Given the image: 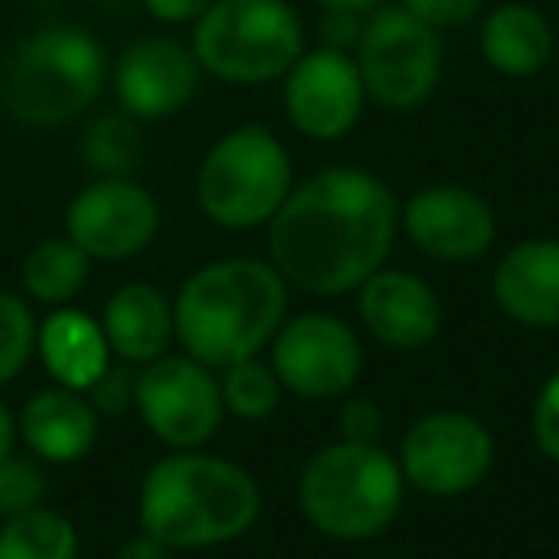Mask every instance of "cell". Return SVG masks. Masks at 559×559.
I'll list each match as a JSON object with an SVG mask.
<instances>
[{
	"instance_id": "cell-1",
	"label": "cell",
	"mask_w": 559,
	"mask_h": 559,
	"mask_svg": "<svg viewBox=\"0 0 559 559\" xmlns=\"http://www.w3.org/2000/svg\"><path fill=\"white\" fill-rule=\"evenodd\" d=\"M399 234V200L376 173L334 165L296 185L269 223V261L288 288L345 296L383 269Z\"/></svg>"
},
{
	"instance_id": "cell-2",
	"label": "cell",
	"mask_w": 559,
	"mask_h": 559,
	"mask_svg": "<svg viewBox=\"0 0 559 559\" xmlns=\"http://www.w3.org/2000/svg\"><path fill=\"white\" fill-rule=\"evenodd\" d=\"M288 319V280L257 257H226L195 269L173 299V330L180 349L223 372L269 349Z\"/></svg>"
},
{
	"instance_id": "cell-3",
	"label": "cell",
	"mask_w": 559,
	"mask_h": 559,
	"mask_svg": "<svg viewBox=\"0 0 559 559\" xmlns=\"http://www.w3.org/2000/svg\"><path fill=\"white\" fill-rule=\"evenodd\" d=\"M261 518V487L241 464L203 449L162 456L139 487V528L173 551L234 544Z\"/></svg>"
},
{
	"instance_id": "cell-4",
	"label": "cell",
	"mask_w": 559,
	"mask_h": 559,
	"mask_svg": "<svg viewBox=\"0 0 559 559\" xmlns=\"http://www.w3.org/2000/svg\"><path fill=\"white\" fill-rule=\"evenodd\" d=\"M108 81V58L88 27L43 24L0 58V111L20 127L55 131L93 111Z\"/></svg>"
},
{
	"instance_id": "cell-5",
	"label": "cell",
	"mask_w": 559,
	"mask_h": 559,
	"mask_svg": "<svg viewBox=\"0 0 559 559\" xmlns=\"http://www.w3.org/2000/svg\"><path fill=\"white\" fill-rule=\"evenodd\" d=\"M307 525L326 540L365 544L383 536L403 513L406 479L388 449L365 441H342L319 449L296 483Z\"/></svg>"
},
{
	"instance_id": "cell-6",
	"label": "cell",
	"mask_w": 559,
	"mask_h": 559,
	"mask_svg": "<svg viewBox=\"0 0 559 559\" xmlns=\"http://www.w3.org/2000/svg\"><path fill=\"white\" fill-rule=\"evenodd\" d=\"M296 188L288 146L261 123L226 131L195 169V203L223 230L269 226Z\"/></svg>"
},
{
	"instance_id": "cell-7",
	"label": "cell",
	"mask_w": 559,
	"mask_h": 559,
	"mask_svg": "<svg viewBox=\"0 0 559 559\" xmlns=\"http://www.w3.org/2000/svg\"><path fill=\"white\" fill-rule=\"evenodd\" d=\"M192 55L226 85H269L304 55V20L288 0H215L192 27Z\"/></svg>"
},
{
	"instance_id": "cell-8",
	"label": "cell",
	"mask_w": 559,
	"mask_h": 559,
	"mask_svg": "<svg viewBox=\"0 0 559 559\" xmlns=\"http://www.w3.org/2000/svg\"><path fill=\"white\" fill-rule=\"evenodd\" d=\"M353 62L368 100L388 111H414L441 85V32L426 27L403 4H380L360 20Z\"/></svg>"
},
{
	"instance_id": "cell-9",
	"label": "cell",
	"mask_w": 559,
	"mask_h": 559,
	"mask_svg": "<svg viewBox=\"0 0 559 559\" xmlns=\"http://www.w3.org/2000/svg\"><path fill=\"white\" fill-rule=\"evenodd\" d=\"M134 414L165 449H203L226 418L215 368L188 353L150 360L134 372Z\"/></svg>"
},
{
	"instance_id": "cell-10",
	"label": "cell",
	"mask_w": 559,
	"mask_h": 559,
	"mask_svg": "<svg viewBox=\"0 0 559 559\" xmlns=\"http://www.w3.org/2000/svg\"><path fill=\"white\" fill-rule=\"evenodd\" d=\"M395 460L406 487L418 495L460 498L495 467V433L464 411H433L411 421Z\"/></svg>"
},
{
	"instance_id": "cell-11",
	"label": "cell",
	"mask_w": 559,
	"mask_h": 559,
	"mask_svg": "<svg viewBox=\"0 0 559 559\" xmlns=\"http://www.w3.org/2000/svg\"><path fill=\"white\" fill-rule=\"evenodd\" d=\"M269 349V365L280 376L284 391L299 399H319V403L349 395L365 368V349L349 322L319 311L280 322Z\"/></svg>"
},
{
	"instance_id": "cell-12",
	"label": "cell",
	"mask_w": 559,
	"mask_h": 559,
	"mask_svg": "<svg viewBox=\"0 0 559 559\" xmlns=\"http://www.w3.org/2000/svg\"><path fill=\"white\" fill-rule=\"evenodd\" d=\"M162 230V207L154 192L134 177H96L66 207V238L88 261L139 257Z\"/></svg>"
},
{
	"instance_id": "cell-13",
	"label": "cell",
	"mask_w": 559,
	"mask_h": 559,
	"mask_svg": "<svg viewBox=\"0 0 559 559\" xmlns=\"http://www.w3.org/2000/svg\"><path fill=\"white\" fill-rule=\"evenodd\" d=\"M365 81L349 50H304L284 73V111L288 123L311 142H337L357 127L365 111Z\"/></svg>"
},
{
	"instance_id": "cell-14",
	"label": "cell",
	"mask_w": 559,
	"mask_h": 559,
	"mask_svg": "<svg viewBox=\"0 0 559 559\" xmlns=\"http://www.w3.org/2000/svg\"><path fill=\"white\" fill-rule=\"evenodd\" d=\"M399 230L418 253L441 264H467L490 253L498 234L495 207L464 185H426L399 207Z\"/></svg>"
},
{
	"instance_id": "cell-15",
	"label": "cell",
	"mask_w": 559,
	"mask_h": 559,
	"mask_svg": "<svg viewBox=\"0 0 559 559\" xmlns=\"http://www.w3.org/2000/svg\"><path fill=\"white\" fill-rule=\"evenodd\" d=\"M203 70L195 62L192 47L173 35H146L134 39L119 55L111 70V88L127 116L139 123H157L177 111H185L200 93Z\"/></svg>"
},
{
	"instance_id": "cell-16",
	"label": "cell",
	"mask_w": 559,
	"mask_h": 559,
	"mask_svg": "<svg viewBox=\"0 0 559 559\" xmlns=\"http://www.w3.org/2000/svg\"><path fill=\"white\" fill-rule=\"evenodd\" d=\"M365 330L395 353H418L441 334V299L426 280L403 269H380L357 288Z\"/></svg>"
},
{
	"instance_id": "cell-17",
	"label": "cell",
	"mask_w": 559,
	"mask_h": 559,
	"mask_svg": "<svg viewBox=\"0 0 559 559\" xmlns=\"http://www.w3.org/2000/svg\"><path fill=\"white\" fill-rule=\"evenodd\" d=\"M506 319L528 330H559V238H528L510 246L490 276Z\"/></svg>"
},
{
	"instance_id": "cell-18",
	"label": "cell",
	"mask_w": 559,
	"mask_h": 559,
	"mask_svg": "<svg viewBox=\"0 0 559 559\" xmlns=\"http://www.w3.org/2000/svg\"><path fill=\"white\" fill-rule=\"evenodd\" d=\"M16 426L20 441L39 464H78L100 437V414L93 411L85 391L50 383L20 406Z\"/></svg>"
},
{
	"instance_id": "cell-19",
	"label": "cell",
	"mask_w": 559,
	"mask_h": 559,
	"mask_svg": "<svg viewBox=\"0 0 559 559\" xmlns=\"http://www.w3.org/2000/svg\"><path fill=\"white\" fill-rule=\"evenodd\" d=\"M104 337H108V349L123 365H150V360L165 357L177 337L173 330V299H165L162 288L146 284V280H134L123 284L108 296L104 304Z\"/></svg>"
},
{
	"instance_id": "cell-20",
	"label": "cell",
	"mask_w": 559,
	"mask_h": 559,
	"mask_svg": "<svg viewBox=\"0 0 559 559\" xmlns=\"http://www.w3.org/2000/svg\"><path fill=\"white\" fill-rule=\"evenodd\" d=\"M35 353L43 357V368H47L50 380L73 391H88L100 380L104 368L111 365V349L100 319L78 311V307H55L39 322Z\"/></svg>"
},
{
	"instance_id": "cell-21",
	"label": "cell",
	"mask_w": 559,
	"mask_h": 559,
	"mask_svg": "<svg viewBox=\"0 0 559 559\" xmlns=\"http://www.w3.org/2000/svg\"><path fill=\"white\" fill-rule=\"evenodd\" d=\"M479 55L502 78H536L556 55L548 16L525 0H506L479 24Z\"/></svg>"
},
{
	"instance_id": "cell-22",
	"label": "cell",
	"mask_w": 559,
	"mask_h": 559,
	"mask_svg": "<svg viewBox=\"0 0 559 559\" xmlns=\"http://www.w3.org/2000/svg\"><path fill=\"white\" fill-rule=\"evenodd\" d=\"M93 261L70 238H43L20 264V288L32 304L70 307L85 292Z\"/></svg>"
},
{
	"instance_id": "cell-23",
	"label": "cell",
	"mask_w": 559,
	"mask_h": 559,
	"mask_svg": "<svg viewBox=\"0 0 559 559\" xmlns=\"http://www.w3.org/2000/svg\"><path fill=\"white\" fill-rule=\"evenodd\" d=\"M81 536L66 513L35 506L0 521V559H78Z\"/></svg>"
},
{
	"instance_id": "cell-24",
	"label": "cell",
	"mask_w": 559,
	"mask_h": 559,
	"mask_svg": "<svg viewBox=\"0 0 559 559\" xmlns=\"http://www.w3.org/2000/svg\"><path fill=\"white\" fill-rule=\"evenodd\" d=\"M81 162L93 177H134L142 165L146 142H142V127L134 116L119 111H104L81 131Z\"/></svg>"
},
{
	"instance_id": "cell-25",
	"label": "cell",
	"mask_w": 559,
	"mask_h": 559,
	"mask_svg": "<svg viewBox=\"0 0 559 559\" xmlns=\"http://www.w3.org/2000/svg\"><path fill=\"white\" fill-rule=\"evenodd\" d=\"M218 388H223L226 414L238 421H269L280 411V399H284V383L261 357L226 365L223 376H218Z\"/></svg>"
},
{
	"instance_id": "cell-26",
	"label": "cell",
	"mask_w": 559,
	"mask_h": 559,
	"mask_svg": "<svg viewBox=\"0 0 559 559\" xmlns=\"http://www.w3.org/2000/svg\"><path fill=\"white\" fill-rule=\"evenodd\" d=\"M35 334H39V319L32 311V299L24 292L0 288V388L20 380L32 365Z\"/></svg>"
},
{
	"instance_id": "cell-27",
	"label": "cell",
	"mask_w": 559,
	"mask_h": 559,
	"mask_svg": "<svg viewBox=\"0 0 559 559\" xmlns=\"http://www.w3.org/2000/svg\"><path fill=\"white\" fill-rule=\"evenodd\" d=\"M47 490L50 479L32 452L27 456L12 452V456L0 460V521L35 510V506H47Z\"/></svg>"
},
{
	"instance_id": "cell-28",
	"label": "cell",
	"mask_w": 559,
	"mask_h": 559,
	"mask_svg": "<svg viewBox=\"0 0 559 559\" xmlns=\"http://www.w3.org/2000/svg\"><path fill=\"white\" fill-rule=\"evenodd\" d=\"M134 365H123V360H111L108 368L100 372V380L85 391L93 411L104 418H123V414L134 411Z\"/></svg>"
},
{
	"instance_id": "cell-29",
	"label": "cell",
	"mask_w": 559,
	"mask_h": 559,
	"mask_svg": "<svg viewBox=\"0 0 559 559\" xmlns=\"http://www.w3.org/2000/svg\"><path fill=\"white\" fill-rule=\"evenodd\" d=\"M528 426H533L536 449L559 464V372H551L548 380H544V388L536 391Z\"/></svg>"
},
{
	"instance_id": "cell-30",
	"label": "cell",
	"mask_w": 559,
	"mask_h": 559,
	"mask_svg": "<svg viewBox=\"0 0 559 559\" xmlns=\"http://www.w3.org/2000/svg\"><path fill=\"white\" fill-rule=\"evenodd\" d=\"M399 4L433 32H452V27L472 24L487 0H399Z\"/></svg>"
},
{
	"instance_id": "cell-31",
	"label": "cell",
	"mask_w": 559,
	"mask_h": 559,
	"mask_svg": "<svg viewBox=\"0 0 559 559\" xmlns=\"http://www.w3.org/2000/svg\"><path fill=\"white\" fill-rule=\"evenodd\" d=\"M383 433V414L372 399H342V411H337V437L342 441H365L376 444Z\"/></svg>"
},
{
	"instance_id": "cell-32",
	"label": "cell",
	"mask_w": 559,
	"mask_h": 559,
	"mask_svg": "<svg viewBox=\"0 0 559 559\" xmlns=\"http://www.w3.org/2000/svg\"><path fill=\"white\" fill-rule=\"evenodd\" d=\"M157 24H195L215 0H142Z\"/></svg>"
},
{
	"instance_id": "cell-33",
	"label": "cell",
	"mask_w": 559,
	"mask_h": 559,
	"mask_svg": "<svg viewBox=\"0 0 559 559\" xmlns=\"http://www.w3.org/2000/svg\"><path fill=\"white\" fill-rule=\"evenodd\" d=\"M177 551L169 548V544H162L157 536H150V533H134L131 540H123L119 544V551L111 559H173Z\"/></svg>"
},
{
	"instance_id": "cell-34",
	"label": "cell",
	"mask_w": 559,
	"mask_h": 559,
	"mask_svg": "<svg viewBox=\"0 0 559 559\" xmlns=\"http://www.w3.org/2000/svg\"><path fill=\"white\" fill-rule=\"evenodd\" d=\"M20 444V426H16V411H12L9 403H4V395H0V460L12 456Z\"/></svg>"
},
{
	"instance_id": "cell-35",
	"label": "cell",
	"mask_w": 559,
	"mask_h": 559,
	"mask_svg": "<svg viewBox=\"0 0 559 559\" xmlns=\"http://www.w3.org/2000/svg\"><path fill=\"white\" fill-rule=\"evenodd\" d=\"M326 12H353V16H368L372 9L388 4V0H319Z\"/></svg>"
}]
</instances>
